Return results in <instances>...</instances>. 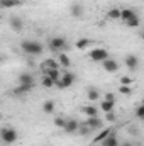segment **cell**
Returning a JSON list of instances; mask_svg holds the SVG:
<instances>
[{
  "instance_id": "obj_1",
  "label": "cell",
  "mask_w": 144,
  "mask_h": 146,
  "mask_svg": "<svg viewBox=\"0 0 144 146\" xmlns=\"http://www.w3.org/2000/svg\"><path fill=\"white\" fill-rule=\"evenodd\" d=\"M20 49L24 51V53H27V54H31V56H37V54H41L42 53V44L39 42V41H32V39H26V41H22L20 42Z\"/></svg>"
},
{
  "instance_id": "obj_2",
  "label": "cell",
  "mask_w": 144,
  "mask_h": 146,
  "mask_svg": "<svg viewBox=\"0 0 144 146\" xmlns=\"http://www.w3.org/2000/svg\"><path fill=\"white\" fill-rule=\"evenodd\" d=\"M0 136H2L3 145H14V143L19 139V134H17V131H15L14 127H2Z\"/></svg>"
},
{
  "instance_id": "obj_3",
  "label": "cell",
  "mask_w": 144,
  "mask_h": 146,
  "mask_svg": "<svg viewBox=\"0 0 144 146\" xmlns=\"http://www.w3.org/2000/svg\"><path fill=\"white\" fill-rule=\"evenodd\" d=\"M49 49H51L53 53L65 51V49H68V42H66V39H65V37L54 36L51 41H49Z\"/></svg>"
},
{
  "instance_id": "obj_4",
  "label": "cell",
  "mask_w": 144,
  "mask_h": 146,
  "mask_svg": "<svg viewBox=\"0 0 144 146\" xmlns=\"http://www.w3.org/2000/svg\"><path fill=\"white\" fill-rule=\"evenodd\" d=\"M90 58H92V61H95V63H104V61L108 60L110 56H108L107 49H104V48H95V49L90 51Z\"/></svg>"
},
{
  "instance_id": "obj_5",
  "label": "cell",
  "mask_w": 144,
  "mask_h": 146,
  "mask_svg": "<svg viewBox=\"0 0 144 146\" xmlns=\"http://www.w3.org/2000/svg\"><path fill=\"white\" fill-rule=\"evenodd\" d=\"M75 80H76V76H75V73H71V72H65L63 73V76H61V80L56 83V87L58 88H70L73 83H75Z\"/></svg>"
},
{
  "instance_id": "obj_6",
  "label": "cell",
  "mask_w": 144,
  "mask_h": 146,
  "mask_svg": "<svg viewBox=\"0 0 144 146\" xmlns=\"http://www.w3.org/2000/svg\"><path fill=\"white\" fill-rule=\"evenodd\" d=\"M124 63H126V66H127L131 72H136V70L139 68V58H137L136 54H127V56L124 58Z\"/></svg>"
},
{
  "instance_id": "obj_7",
  "label": "cell",
  "mask_w": 144,
  "mask_h": 146,
  "mask_svg": "<svg viewBox=\"0 0 144 146\" xmlns=\"http://www.w3.org/2000/svg\"><path fill=\"white\" fill-rule=\"evenodd\" d=\"M70 14L75 19H81L83 14H85V9H83V5L80 2H73L71 5H70Z\"/></svg>"
},
{
  "instance_id": "obj_8",
  "label": "cell",
  "mask_w": 144,
  "mask_h": 146,
  "mask_svg": "<svg viewBox=\"0 0 144 146\" xmlns=\"http://www.w3.org/2000/svg\"><path fill=\"white\" fill-rule=\"evenodd\" d=\"M9 26L15 31V33H19V31H22V27H24V22H22V19L20 17H17V15H12V17H9Z\"/></svg>"
},
{
  "instance_id": "obj_9",
  "label": "cell",
  "mask_w": 144,
  "mask_h": 146,
  "mask_svg": "<svg viewBox=\"0 0 144 146\" xmlns=\"http://www.w3.org/2000/svg\"><path fill=\"white\" fill-rule=\"evenodd\" d=\"M68 134H71V133H78V129H80V122L76 121V119H66V124H65V127H63Z\"/></svg>"
},
{
  "instance_id": "obj_10",
  "label": "cell",
  "mask_w": 144,
  "mask_h": 146,
  "mask_svg": "<svg viewBox=\"0 0 144 146\" xmlns=\"http://www.w3.org/2000/svg\"><path fill=\"white\" fill-rule=\"evenodd\" d=\"M102 66H104V70L108 72V73H115L117 70H119V63H117L115 60H112V58L105 60V61L102 63Z\"/></svg>"
},
{
  "instance_id": "obj_11",
  "label": "cell",
  "mask_w": 144,
  "mask_h": 146,
  "mask_svg": "<svg viewBox=\"0 0 144 146\" xmlns=\"http://www.w3.org/2000/svg\"><path fill=\"white\" fill-rule=\"evenodd\" d=\"M42 73L48 75V76H51V78L54 80V83H58V82L61 80V76H63V73L59 72V70H56V68H44Z\"/></svg>"
},
{
  "instance_id": "obj_12",
  "label": "cell",
  "mask_w": 144,
  "mask_h": 146,
  "mask_svg": "<svg viewBox=\"0 0 144 146\" xmlns=\"http://www.w3.org/2000/svg\"><path fill=\"white\" fill-rule=\"evenodd\" d=\"M87 124H88L93 131H100V129L104 127V122H102L100 117H88V119H87Z\"/></svg>"
},
{
  "instance_id": "obj_13",
  "label": "cell",
  "mask_w": 144,
  "mask_h": 146,
  "mask_svg": "<svg viewBox=\"0 0 144 146\" xmlns=\"http://www.w3.org/2000/svg\"><path fill=\"white\" fill-rule=\"evenodd\" d=\"M19 83H20V85H34V76H32V73H20V75H19Z\"/></svg>"
},
{
  "instance_id": "obj_14",
  "label": "cell",
  "mask_w": 144,
  "mask_h": 146,
  "mask_svg": "<svg viewBox=\"0 0 144 146\" xmlns=\"http://www.w3.org/2000/svg\"><path fill=\"white\" fill-rule=\"evenodd\" d=\"M59 61L58 60H54V58H49V60H46L42 65H41V70H44V68H56V70H59Z\"/></svg>"
},
{
  "instance_id": "obj_15",
  "label": "cell",
  "mask_w": 144,
  "mask_h": 146,
  "mask_svg": "<svg viewBox=\"0 0 144 146\" xmlns=\"http://www.w3.org/2000/svg\"><path fill=\"white\" fill-rule=\"evenodd\" d=\"M81 112L87 114L88 117H98V109L95 106H85V107H81Z\"/></svg>"
},
{
  "instance_id": "obj_16",
  "label": "cell",
  "mask_w": 144,
  "mask_h": 146,
  "mask_svg": "<svg viewBox=\"0 0 144 146\" xmlns=\"http://www.w3.org/2000/svg\"><path fill=\"white\" fill-rule=\"evenodd\" d=\"M100 145H102V146H120V145H119V139H117V136H115L114 133H112L110 136H107V138H105V139H104Z\"/></svg>"
},
{
  "instance_id": "obj_17",
  "label": "cell",
  "mask_w": 144,
  "mask_h": 146,
  "mask_svg": "<svg viewBox=\"0 0 144 146\" xmlns=\"http://www.w3.org/2000/svg\"><path fill=\"white\" fill-rule=\"evenodd\" d=\"M112 134V129L110 127H107V129H100V133L95 136V139H93V143H102L107 136H110Z\"/></svg>"
},
{
  "instance_id": "obj_18",
  "label": "cell",
  "mask_w": 144,
  "mask_h": 146,
  "mask_svg": "<svg viewBox=\"0 0 144 146\" xmlns=\"http://www.w3.org/2000/svg\"><path fill=\"white\" fill-rule=\"evenodd\" d=\"M136 15H137L136 10H132V9H122V15H120V19H122L124 22H127V21L134 19Z\"/></svg>"
},
{
  "instance_id": "obj_19",
  "label": "cell",
  "mask_w": 144,
  "mask_h": 146,
  "mask_svg": "<svg viewBox=\"0 0 144 146\" xmlns=\"http://www.w3.org/2000/svg\"><path fill=\"white\" fill-rule=\"evenodd\" d=\"M87 97H88V100H98L100 94H98V90L95 87H88L87 88Z\"/></svg>"
},
{
  "instance_id": "obj_20",
  "label": "cell",
  "mask_w": 144,
  "mask_h": 146,
  "mask_svg": "<svg viewBox=\"0 0 144 146\" xmlns=\"http://www.w3.org/2000/svg\"><path fill=\"white\" fill-rule=\"evenodd\" d=\"M58 61H59V65H61L63 68H70V66H71V60H70L68 54H65V53H61V54L58 56Z\"/></svg>"
},
{
  "instance_id": "obj_21",
  "label": "cell",
  "mask_w": 144,
  "mask_h": 146,
  "mask_svg": "<svg viewBox=\"0 0 144 146\" xmlns=\"http://www.w3.org/2000/svg\"><path fill=\"white\" fill-rule=\"evenodd\" d=\"M120 15H122L120 9H110L107 12V19H110V21H117V19H120Z\"/></svg>"
},
{
  "instance_id": "obj_22",
  "label": "cell",
  "mask_w": 144,
  "mask_h": 146,
  "mask_svg": "<svg viewBox=\"0 0 144 146\" xmlns=\"http://www.w3.org/2000/svg\"><path fill=\"white\" fill-rule=\"evenodd\" d=\"M0 5L2 9H12V7L20 5V0H0Z\"/></svg>"
},
{
  "instance_id": "obj_23",
  "label": "cell",
  "mask_w": 144,
  "mask_h": 146,
  "mask_svg": "<svg viewBox=\"0 0 144 146\" xmlns=\"http://www.w3.org/2000/svg\"><path fill=\"white\" fill-rule=\"evenodd\" d=\"M114 104H115V102H110V100H102V102H100V109H102V112H104V114L112 112V110H114Z\"/></svg>"
},
{
  "instance_id": "obj_24",
  "label": "cell",
  "mask_w": 144,
  "mask_h": 146,
  "mask_svg": "<svg viewBox=\"0 0 144 146\" xmlns=\"http://www.w3.org/2000/svg\"><path fill=\"white\" fill-rule=\"evenodd\" d=\"M41 85H42V87H46V88H51V87H54L56 83H54V80H53L51 76H48V75H42Z\"/></svg>"
},
{
  "instance_id": "obj_25",
  "label": "cell",
  "mask_w": 144,
  "mask_h": 146,
  "mask_svg": "<svg viewBox=\"0 0 144 146\" xmlns=\"http://www.w3.org/2000/svg\"><path fill=\"white\" fill-rule=\"evenodd\" d=\"M78 133H80L81 136H88L90 133H93V129H92V127H90L87 122H81V124H80V129H78Z\"/></svg>"
},
{
  "instance_id": "obj_26",
  "label": "cell",
  "mask_w": 144,
  "mask_h": 146,
  "mask_svg": "<svg viewBox=\"0 0 144 146\" xmlns=\"http://www.w3.org/2000/svg\"><path fill=\"white\" fill-rule=\"evenodd\" d=\"M42 110H44V114H53L54 112V100H46L42 104Z\"/></svg>"
},
{
  "instance_id": "obj_27",
  "label": "cell",
  "mask_w": 144,
  "mask_h": 146,
  "mask_svg": "<svg viewBox=\"0 0 144 146\" xmlns=\"http://www.w3.org/2000/svg\"><path fill=\"white\" fill-rule=\"evenodd\" d=\"M88 44H92V41H90V39H87V37H83V39H78V41L75 42V46H76L78 49H85Z\"/></svg>"
},
{
  "instance_id": "obj_28",
  "label": "cell",
  "mask_w": 144,
  "mask_h": 146,
  "mask_svg": "<svg viewBox=\"0 0 144 146\" xmlns=\"http://www.w3.org/2000/svg\"><path fill=\"white\" fill-rule=\"evenodd\" d=\"M139 24H141L139 15H136L134 19H131V21H127V22H126V26H127V27H139Z\"/></svg>"
},
{
  "instance_id": "obj_29",
  "label": "cell",
  "mask_w": 144,
  "mask_h": 146,
  "mask_svg": "<svg viewBox=\"0 0 144 146\" xmlns=\"http://www.w3.org/2000/svg\"><path fill=\"white\" fill-rule=\"evenodd\" d=\"M119 92H120L122 95H131V94H132V88H131L129 85H120V87H119Z\"/></svg>"
},
{
  "instance_id": "obj_30",
  "label": "cell",
  "mask_w": 144,
  "mask_h": 146,
  "mask_svg": "<svg viewBox=\"0 0 144 146\" xmlns=\"http://www.w3.org/2000/svg\"><path fill=\"white\" fill-rule=\"evenodd\" d=\"M65 124H66V119L65 117H54V126L56 127H65Z\"/></svg>"
},
{
  "instance_id": "obj_31",
  "label": "cell",
  "mask_w": 144,
  "mask_h": 146,
  "mask_svg": "<svg viewBox=\"0 0 144 146\" xmlns=\"http://www.w3.org/2000/svg\"><path fill=\"white\" fill-rule=\"evenodd\" d=\"M105 119H107V122H115V121H117V115H115V112L112 110V112H107V114H105Z\"/></svg>"
},
{
  "instance_id": "obj_32",
  "label": "cell",
  "mask_w": 144,
  "mask_h": 146,
  "mask_svg": "<svg viewBox=\"0 0 144 146\" xmlns=\"http://www.w3.org/2000/svg\"><path fill=\"white\" fill-rule=\"evenodd\" d=\"M136 117H137V119H144V106L143 104L136 109Z\"/></svg>"
},
{
  "instance_id": "obj_33",
  "label": "cell",
  "mask_w": 144,
  "mask_h": 146,
  "mask_svg": "<svg viewBox=\"0 0 144 146\" xmlns=\"http://www.w3.org/2000/svg\"><path fill=\"white\" fill-rule=\"evenodd\" d=\"M132 83V78L131 76H122L120 78V85H131Z\"/></svg>"
},
{
  "instance_id": "obj_34",
  "label": "cell",
  "mask_w": 144,
  "mask_h": 146,
  "mask_svg": "<svg viewBox=\"0 0 144 146\" xmlns=\"http://www.w3.org/2000/svg\"><path fill=\"white\" fill-rule=\"evenodd\" d=\"M129 133H131L132 136H137V134H139V129L134 127V126H131V127H129Z\"/></svg>"
},
{
  "instance_id": "obj_35",
  "label": "cell",
  "mask_w": 144,
  "mask_h": 146,
  "mask_svg": "<svg viewBox=\"0 0 144 146\" xmlns=\"http://www.w3.org/2000/svg\"><path fill=\"white\" fill-rule=\"evenodd\" d=\"M105 100H110V102H115V95H114V94H107V95H105Z\"/></svg>"
},
{
  "instance_id": "obj_36",
  "label": "cell",
  "mask_w": 144,
  "mask_h": 146,
  "mask_svg": "<svg viewBox=\"0 0 144 146\" xmlns=\"http://www.w3.org/2000/svg\"><path fill=\"white\" fill-rule=\"evenodd\" d=\"M122 146H134V145H132L131 141H124V143H122Z\"/></svg>"
},
{
  "instance_id": "obj_37",
  "label": "cell",
  "mask_w": 144,
  "mask_h": 146,
  "mask_svg": "<svg viewBox=\"0 0 144 146\" xmlns=\"http://www.w3.org/2000/svg\"><path fill=\"white\" fill-rule=\"evenodd\" d=\"M141 37H143V41H144V31H143V33H141Z\"/></svg>"
},
{
  "instance_id": "obj_38",
  "label": "cell",
  "mask_w": 144,
  "mask_h": 146,
  "mask_svg": "<svg viewBox=\"0 0 144 146\" xmlns=\"http://www.w3.org/2000/svg\"><path fill=\"white\" fill-rule=\"evenodd\" d=\"M143 106H144V99H143Z\"/></svg>"
}]
</instances>
